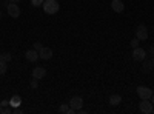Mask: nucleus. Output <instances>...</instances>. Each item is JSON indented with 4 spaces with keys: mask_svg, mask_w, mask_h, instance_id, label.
Segmentation results:
<instances>
[{
    "mask_svg": "<svg viewBox=\"0 0 154 114\" xmlns=\"http://www.w3.org/2000/svg\"><path fill=\"white\" fill-rule=\"evenodd\" d=\"M42 48H43V45L40 42H34V49H35V51H40Z\"/></svg>",
    "mask_w": 154,
    "mask_h": 114,
    "instance_id": "412c9836",
    "label": "nucleus"
},
{
    "mask_svg": "<svg viewBox=\"0 0 154 114\" xmlns=\"http://www.w3.org/2000/svg\"><path fill=\"white\" fill-rule=\"evenodd\" d=\"M45 75H46V69H45L43 66H35V68L32 69V77H34V79L40 80V79L45 77Z\"/></svg>",
    "mask_w": 154,
    "mask_h": 114,
    "instance_id": "9d476101",
    "label": "nucleus"
},
{
    "mask_svg": "<svg viewBox=\"0 0 154 114\" xmlns=\"http://www.w3.org/2000/svg\"><path fill=\"white\" fill-rule=\"evenodd\" d=\"M69 106H71V109H72L74 112L80 111V109L83 108V99H82L80 96H74V97L69 100Z\"/></svg>",
    "mask_w": 154,
    "mask_h": 114,
    "instance_id": "7ed1b4c3",
    "label": "nucleus"
},
{
    "mask_svg": "<svg viewBox=\"0 0 154 114\" xmlns=\"http://www.w3.org/2000/svg\"><path fill=\"white\" fill-rule=\"evenodd\" d=\"M12 112H14V114H22L23 111H22L20 108H12Z\"/></svg>",
    "mask_w": 154,
    "mask_h": 114,
    "instance_id": "4be33fe9",
    "label": "nucleus"
},
{
    "mask_svg": "<svg viewBox=\"0 0 154 114\" xmlns=\"http://www.w3.org/2000/svg\"><path fill=\"white\" fill-rule=\"evenodd\" d=\"M111 9L114 12H123L125 5H123L122 0H112V2H111Z\"/></svg>",
    "mask_w": 154,
    "mask_h": 114,
    "instance_id": "9b49d317",
    "label": "nucleus"
},
{
    "mask_svg": "<svg viewBox=\"0 0 154 114\" xmlns=\"http://www.w3.org/2000/svg\"><path fill=\"white\" fill-rule=\"evenodd\" d=\"M0 17H2V11H0Z\"/></svg>",
    "mask_w": 154,
    "mask_h": 114,
    "instance_id": "c756f323",
    "label": "nucleus"
},
{
    "mask_svg": "<svg viewBox=\"0 0 154 114\" xmlns=\"http://www.w3.org/2000/svg\"><path fill=\"white\" fill-rule=\"evenodd\" d=\"M6 11H8V14H9V17H12V19H17V17H20V8H19V5L17 3H12V2H9V5L6 6Z\"/></svg>",
    "mask_w": 154,
    "mask_h": 114,
    "instance_id": "20e7f679",
    "label": "nucleus"
},
{
    "mask_svg": "<svg viewBox=\"0 0 154 114\" xmlns=\"http://www.w3.org/2000/svg\"><path fill=\"white\" fill-rule=\"evenodd\" d=\"M9 112H12V109L8 108V106H5V108H3V114H9Z\"/></svg>",
    "mask_w": 154,
    "mask_h": 114,
    "instance_id": "5701e85b",
    "label": "nucleus"
},
{
    "mask_svg": "<svg viewBox=\"0 0 154 114\" xmlns=\"http://www.w3.org/2000/svg\"><path fill=\"white\" fill-rule=\"evenodd\" d=\"M25 57H26L28 62H32V63L40 59V56H38V51H35V49H28V51L25 53Z\"/></svg>",
    "mask_w": 154,
    "mask_h": 114,
    "instance_id": "1a4fd4ad",
    "label": "nucleus"
},
{
    "mask_svg": "<svg viewBox=\"0 0 154 114\" xmlns=\"http://www.w3.org/2000/svg\"><path fill=\"white\" fill-rule=\"evenodd\" d=\"M0 2H2V0H0Z\"/></svg>",
    "mask_w": 154,
    "mask_h": 114,
    "instance_id": "7c9ffc66",
    "label": "nucleus"
},
{
    "mask_svg": "<svg viewBox=\"0 0 154 114\" xmlns=\"http://www.w3.org/2000/svg\"><path fill=\"white\" fill-rule=\"evenodd\" d=\"M31 5L34 8H38V6H43V0H31Z\"/></svg>",
    "mask_w": 154,
    "mask_h": 114,
    "instance_id": "a211bd4d",
    "label": "nucleus"
},
{
    "mask_svg": "<svg viewBox=\"0 0 154 114\" xmlns=\"http://www.w3.org/2000/svg\"><path fill=\"white\" fill-rule=\"evenodd\" d=\"M151 102H152V105H154V93H152V96H151Z\"/></svg>",
    "mask_w": 154,
    "mask_h": 114,
    "instance_id": "bb28decb",
    "label": "nucleus"
},
{
    "mask_svg": "<svg viewBox=\"0 0 154 114\" xmlns=\"http://www.w3.org/2000/svg\"><path fill=\"white\" fill-rule=\"evenodd\" d=\"M6 69H8V66H6V62L0 60V75L5 74V72H6Z\"/></svg>",
    "mask_w": 154,
    "mask_h": 114,
    "instance_id": "dca6fc26",
    "label": "nucleus"
},
{
    "mask_svg": "<svg viewBox=\"0 0 154 114\" xmlns=\"http://www.w3.org/2000/svg\"><path fill=\"white\" fill-rule=\"evenodd\" d=\"M133 59L136 62H143L146 59V51H145L143 48H140V46L133 48Z\"/></svg>",
    "mask_w": 154,
    "mask_h": 114,
    "instance_id": "39448f33",
    "label": "nucleus"
},
{
    "mask_svg": "<svg viewBox=\"0 0 154 114\" xmlns=\"http://www.w3.org/2000/svg\"><path fill=\"white\" fill-rule=\"evenodd\" d=\"M43 2H45V0H43Z\"/></svg>",
    "mask_w": 154,
    "mask_h": 114,
    "instance_id": "2f4dec72",
    "label": "nucleus"
},
{
    "mask_svg": "<svg viewBox=\"0 0 154 114\" xmlns=\"http://www.w3.org/2000/svg\"><path fill=\"white\" fill-rule=\"evenodd\" d=\"M137 96L140 97V100H142V99H151L152 90L148 88V86H139L137 88Z\"/></svg>",
    "mask_w": 154,
    "mask_h": 114,
    "instance_id": "423d86ee",
    "label": "nucleus"
},
{
    "mask_svg": "<svg viewBox=\"0 0 154 114\" xmlns=\"http://www.w3.org/2000/svg\"><path fill=\"white\" fill-rule=\"evenodd\" d=\"M152 108H154V105H152V102L149 99H142V102L139 103V109H140V112H143V114H151Z\"/></svg>",
    "mask_w": 154,
    "mask_h": 114,
    "instance_id": "f03ea898",
    "label": "nucleus"
},
{
    "mask_svg": "<svg viewBox=\"0 0 154 114\" xmlns=\"http://www.w3.org/2000/svg\"><path fill=\"white\" fill-rule=\"evenodd\" d=\"M143 62H145V60H143ZM151 68H154V66H152V62H145V63H143V71H145V72H148Z\"/></svg>",
    "mask_w": 154,
    "mask_h": 114,
    "instance_id": "f3484780",
    "label": "nucleus"
},
{
    "mask_svg": "<svg viewBox=\"0 0 154 114\" xmlns=\"http://www.w3.org/2000/svg\"><path fill=\"white\" fill-rule=\"evenodd\" d=\"M152 66H154V57H152Z\"/></svg>",
    "mask_w": 154,
    "mask_h": 114,
    "instance_id": "c85d7f7f",
    "label": "nucleus"
},
{
    "mask_svg": "<svg viewBox=\"0 0 154 114\" xmlns=\"http://www.w3.org/2000/svg\"><path fill=\"white\" fill-rule=\"evenodd\" d=\"M130 45H131L133 48H137V46H139V39H137V37H134V39L130 42Z\"/></svg>",
    "mask_w": 154,
    "mask_h": 114,
    "instance_id": "6ab92c4d",
    "label": "nucleus"
},
{
    "mask_svg": "<svg viewBox=\"0 0 154 114\" xmlns=\"http://www.w3.org/2000/svg\"><path fill=\"white\" fill-rule=\"evenodd\" d=\"M136 37L139 40H146L148 39V28L145 25H139L136 28Z\"/></svg>",
    "mask_w": 154,
    "mask_h": 114,
    "instance_id": "0eeeda50",
    "label": "nucleus"
},
{
    "mask_svg": "<svg viewBox=\"0 0 154 114\" xmlns=\"http://www.w3.org/2000/svg\"><path fill=\"white\" fill-rule=\"evenodd\" d=\"M59 112H62V114H74V111L71 109L69 103H63V105H60Z\"/></svg>",
    "mask_w": 154,
    "mask_h": 114,
    "instance_id": "4468645a",
    "label": "nucleus"
},
{
    "mask_svg": "<svg viewBox=\"0 0 154 114\" xmlns=\"http://www.w3.org/2000/svg\"><path fill=\"white\" fill-rule=\"evenodd\" d=\"M22 105V97L19 96V94H14L11 97V100H9V106H12V108H19Z\"/></svg>",
    "mask_w": 154,
    "mask_h": 114,
    "instance_id": "f8f14e48",
    "label": "nucleus"
},
{
    "mask_svg": "<svg viewBox=\"0 0 154 114\" xmlns=\"http://www.w3.org/2000/svg\"><path fill=\"white\" fill-rule=\"evenodd\" d=\"M11 59H12V56H11V53H3V54H0V60H3V62H11Z\"/></svg>",
    "mask_w": 154,
    "mask_h": 114,
    "instance_id": "2eb2a0df",
    "label": "nucleus"
},
{
    "mask_svg": "<svg viewBox=\"0 0 154 114\" xmlns=\"http://www.w3.org/2000/svg\"><path fill=\"white\" fill-rule=\"evenodd\" d=\"M37 86H38V79H34V77H32V80H31V88H32V90H35Z\"/></svg>",
    "mask_w": 154,
    "mask_h": 114,
    "instance_id": "aec40b11",
    "label": "nucleus"
},
{
    "mask_svg": "<svg viewBox=\"0 0 154 114\" xmlns=\"http://www.w3.org/2000/svg\"><path fill=\"white\" fill-rule=\"evenodd\" d=\"M9 2H12V3H19L20 0H9Z\"/></svg>",
    "mask_w": 154,
    "mask_h": 114,
    "instance_id": "a878e982",
    "label": "nucleus"
},
{
    "mask_svg": "<svg viewBox=\"0 0 154 114\" xmlns=\"http://www.w3.org/2000/svg\"><path fill=\"white\" fill-rule=\"evenodd\" d=\"M0 114H3V106H2V103H0Z\"/></svg>",
    "mask_w": 154,
    "mask_h": 114,
    "instance_id": "393cba45",
    "label": "nucleus"
},
{
    "mask_svg": "<svg viewBox=\"0 0 154 114\" xmlns=\"http://www.w3.org/2000/svg\"><path fill=\"white\" fill-rule=\"evenodd\" d=\"M2 103V106L5 108V106H9V100H3V102H0Z\"/></svg>",
    "mask_w": 154,
    "mask_h": 114,
    "instance_id": "b1692460",
    "label": "nucleus"
},
{
    "mask_svg": "<svg viewBox=\"0 0 154 114\" xmlns=\"http://www.w3.org/2000/svg\"><path fill=\"white\" fill-rule=\"evenodd\" d=\"M151 54H154V45L151 46Z\"/></svg>",
    "mask_w": 154,
    "mask_h": 114,
    "instance_id": "cd10ccee",
    "label": "nucleus"
},
{
    "mask_svg": "<svg viewBox=\"0 0 154 114\" xmlns=\"http://www.w3.org/2000/svg\"><path fill=\"white\" fill-rule=\"evenodd\" d=\"M120 103H122V96H119V94H112V96L109 97V105L117 106V105H120Z\"/></svg>",
    "mask_w": 154,
    "mask_h": 114,
    "instance_id": "ddd939ff",
    "label": "nucleus"
},
{
    "mask_svg": "<svg viewBox=\"0 0 154 114\" xmlns=\"http://www.w3.org/2000/svg\"><path fill=\"white\" fill-rule=\"evenodd\" d=\"M38 56H40L42 60H49V59H53V49L48 48V46H43L40 51H38Z\"/></svg>",
    "mask_w": 154,
    "mask_h": 114,
    "instance_id": "6e6552de",
    "label": "nucleus"
},
{
    "mask_svg": "<svg viewBox=\"0 0 154 114\" xmlns=\"http://www.w3.org/2000/svg\"><path fill=\"white\" fill-rule=\"evenodd\" d=\"M59 8H60V5H59L57 0H45L43 2V11L46 14H51V16L56 14L59 11Z\"/></svg>",
    "mask_w": 154,
    "mask_h": 114,
    "instance_id": "f257e3e1",
    "label": "nucleus"
}]
</instances>
